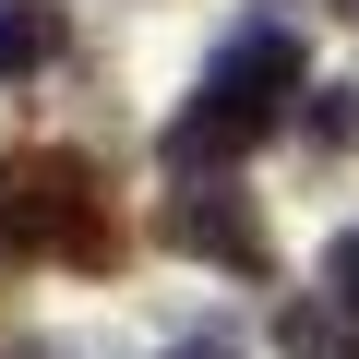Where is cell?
I'll return each instance as SVG.
<instances>
[{"label": "cell", "instance_id": "cell-2", "mask_svg": "<svg viewBox=\"0 0 359 359\" xmlns=\"http://www.w3.org/2000/svg\"><path fill=\"white\" fill-rule=\"evenodd\" d=\"M13 240H36V252H60V264H108V252H120L96 180H84L72 156H36V168H25V192H13Z\"/></svg>", "mask_w": 359, "mask_h": 359}, {"label": "cell", "instance_id": "cell-4", "mask_svg": "<svg viewBox=\"0 0 359 359\" xmlns=\"http://www.w3.org/2000/svg\"><path fill=\"white\" fill-rule=\"evenodd\" d=\"M276 347L287 359H359V311L347 299H287L276 311Z\"/></svg>", "mask_w": 359, "mask_h": 359}, {"label": "cell", "instance_id": "cell-1", "mask_svg": "<svg viewBox=\"0 0 359 359\" xmlns=\"http://www.w3.org/2000/svg\"><path fill=\"white\" fill-rule=\"evenodd\" d=\"M299 96V36L287 25H240L204 72V96L168 120V168H216V156H252L276 132V108Z\"/></svg>", "mask_w": 359, "mask_h": 359}, {"label": "cell", "instance_id": "cell-6", "mask_svg": "<svg viewBox=\"0 0 359 359\" xmlns=\"http://www.w3.org/2000/svg\"><path fill=\"white\" fill-rule=\"evenodd\" d=\"M311 144H323V156H347V144H359V84H323V108H311Z\"/></svg>", "mask_w": 359, "mask_h": 359}, {"label": "cell", "instance_id": "cell-7", "mask_svg": "<svg viewBox=\"0 0 359 359\" xmlns=\"http://www.w3.org/2000/svg\"><path fill=\"white\" fill-rule=\"evenodd\" d=\"M323 287H335V299H347V311H359V228H347V240H335V252H323Z\"/></svg>", "mask_w": 359, "mask_h": 359}, {"label": "cell", "instance_id": "cell-8", "mask_svg": "<svg viewBox=\"0 0 359 359\" xmlns=\"http://www.w3.org/2000/svg\"><path fill=\"white\" fill-rule=\"evenodd\" d=\"M168 359H240V335H228V323H204V335H180Z\"/></svg>", "mask_w": 359, "mask_h": 359}, {"label": "cell", "instance_id": "cell-3", "mask_svg": "<svg viewBox=\"0 0 359 359\" xmlns=\"http://www.w3.org/2000/svg\"><path fill=\"white\" fill-rule=\"evenodd\" d=\"M168 240L192 264H228V276H276V240L252 216V192H228V180H192V192H168Z\"/></svg>", "mask_w": 359, "mask_h": 359}, {"label": "cell", "instance_id": "cell-9", "mask_svg": "<svg viewBox=\"0 0 359 359\" xmlns=\"http://www.w3.org/2000/svg\"><path fill=\"white\" fill-rule=\"evenodd\" d=\"M347 13H359V0H347Z\"/></svg>", "mask_w": 359, "mask_h": 359}, {"label": "cell", "instance_id": "cell-5", "mask_svg": "<svg viewBox=\"0 0 359 359\" xmlns=\"http://www.w3.org/2000/svg\"><path fill=\"white\" fill-rule=\"evenodd\" d=\"M60 60V0H0V84Z\"/></svg>", "mask_w": 359, "mask_h": 359}]
</instances>
